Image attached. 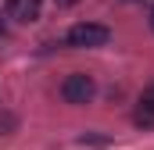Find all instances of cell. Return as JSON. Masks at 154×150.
Here are the masks:
<instances>
[{"label": "cell", "mask_w": 154, "mask_h": 150, "mask_svg": "<svg viewBox=\"0 0 154 150\" xmlns=\"http://www.w3.org/2000/svg\"><path fill=\"white\" fill-rule=\"evenodd\" d=\"M4 39H7V32H4V22H0V43H4Z\"/></svg>", "instance_id": "8"}, {"label": "cell", "mask_w": 154, "mask_h": 150, "mask_svg": "<svg viewBox=\"0 0 154 150\" xmlns=\"http://www.w3.org/2000/svg\"><path fill=\"white\" fill-rule=\"evenodd\" d=\"M133 122H136L140 129H154V107L140 104V107H136V114H133Z\"/></svg>", "instance_id": "4"}, {"label": "cell", "mask_w": 154, "mask_h": 150, "mask_svg": "<svg viewBox=\"0 0 154 150\" xmlns=\"http://www.w3.org/2000/svg\"><path fill=\"white\" fill-rule=\"evenodd\" d=\"M11 125H14V118L11 114H0V129H11Z\"/></svg>", "instance_id": "6"}, {"label": "cell", "mask_w": 154, "mask_h": 150, "mask_svg": "<svg viewBox=\"0 0 154 150\" xmlns=\"http://www.w3.org/2000/svg\"><path fill=\"white\" fill-rule=\"evenodd\" d=\"M151 29H154V11H151Z\"/></svg>", "instance_id": "9"}, {"label": "cell", "mask_w": 154, "mask_h": 150, "mask_svg": "<svg viewBox=\"0 0 154 150\" xmlns=\"http://www.w3.org/2000/svg\"><path fill=\"white\" fill-rule=\"evenodd\" d=\"M140 104H147V107H154V86H147V89H143V97H140Z\"/></svg>", "instance_id": "5"}, {"label": "cell", "mask_w": 154, "mask_h": 150, "mask_svg": "<svg viewBox=\"0 0 154 150\" xmlns=\"http://www.w3.org/2000/svg\"><path fill=\"white\" fill-rule=\"evenodd\" d=\"M43 11V0H7V18L14 22H36Z\"/></svg>", "instance_id": "3"}, {"label": "cell", "mask_w": 154, "mask_h": 150, "mask_svg": "<svg viewBox=\"0 0 154 150\" xmlns=\"http://www.w3.org/2000/svg\"><path fill=\"white\" fill-rule=\"evenodd\" d=\"M54 4H57V7H72L75 0H54Z\"/></svg>", "instance_id": "7"}, {"label": "cell", "mask_w": 154, "mask_h": 150, "mask_svg": "<svg viewBox=\"0 0 154 150\" xmlns=\"http://www.w3.org/2000/svg\"><path fill=\"white\" fill-rule=\"evenodd\" d=\"M93 93H97V82H93L90 75H82V72L68 75V79L61 82V97H65L68 104H90Z\"/></svg>", "instance_id": "2"}, {"label": "cell", "mask_w": 154, "mask_h": 150, "mask_svg": "<svg viewBox=\"0 0 154 150\" xmlns=\"http://www.w3.org/2000/svg\"><path fill=\"white\" fill-rule=\"evenodd\" d=\"M68 46H104L111 32H108V25H97V22H79L68 29Z\"/></svg>", "instance_id": "1"}]
</instances>
